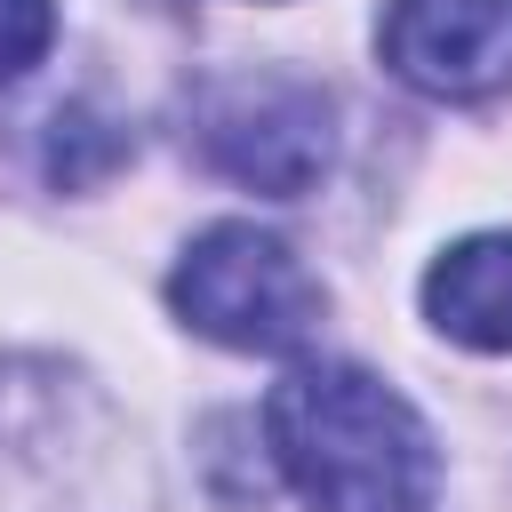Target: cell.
<instances>
[{
	"label": "cell",
	"mask_w": 512,
	"mask_h": 512,
	"mask_svg": "<svg viewBox=\"0 0 512 512\" xmlns=\"http://www.w3.org/2000/svg\"><path fill=\"white\" fill-rule=\"evenodd\" d=\"M264 440L312 512H432L440 448L424 416L352 360H304L264 400Z\"/></svg>",
	"instance_id": "cell-1"
},
{
	"label": "cell",
	"mask_w": 512,
	"mask_h": 512,
	"mask_svg": "<svg viewBox=\"0 0 512 512\" xmlns=\"http://www.w3.org/2000/svg\"><path fill=\"white\" fill-rule=\"evenodd\" d=\"M168 304L208 336V344H232V352H296L312 328H320V280L296 264V248L264 224H208L176 280H168Z\"/></svg>",
	"instance_id": "cell-2"
},
{
	"label": "cell",
	"mask_w": 512,
	"mask_h": 512,
	"mask_svg": "<svg viewBox=\"0 0 512 512\" xmlns=\"http://www.w3.org/2000/svg\"><path fill=\"white\" fill-rule=\"evenodd\" d=\"M200 152L248 184V192H272V200H296L328 176V152H336V104L296 80V72H240V80H216L200 96Z\"/></svg>",
	"instance_id": "cell-3"
},
{
	"label": "cell",
	"mask_w": 512,
	"mask_h": 512,
	"mask_svg": "<svg viewBox=\"0 0 512 512\" xmlns=\"http://www.w3.org/2000/svg\"><path fill=\"white\" fill-rule=\"evenodd\" d=\"M384 64L448 104L512 88V0H384Z\"/></svg>",
	"instance_id": "cell-4"
},
{
	"label": "cell",
	"mask_w": 512,
	"mask_h": 512,
	"mask_svg": "<svg viewBox=\"0 0 512 512\" xmlns=\"http://www.w3.org/2000/svg\"><path fill=\"white\" fill-rule=\"evenodd\" d=\"M424 312L472 352H512V232H472L424 272Z\"/></svg>",
	"instance_id": "cell-5"
},
{
	"label": "cell",
	"mask_w": 512,
	"mask_h": 512,
	"mask_svg": "<svg viewBox=\"0 0 512 512\" xmlns=\"http://www.w3.org/2000/svg\"><path fill=\"white\" fill-rule=\"evenodd\" d=\"M56 40V0H0V88L24 80Z\"/></svg>",
	"instance_id": "cell-6"
}]
</instances>
